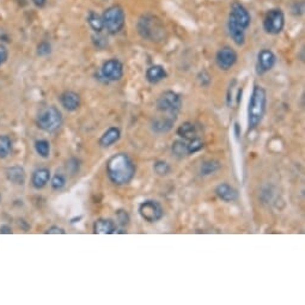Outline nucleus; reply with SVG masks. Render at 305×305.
Segmentation results:
<instances>
[{
    "mask_svg": "<svg viewBox=\"0 0 305 305\" xmlns=\"http://www.w3.org/2000/svg\"><path fill=\"white\" fill-rule=\"evenodd\" d=\"M105 170L109 181L118 187L129 184L137 173L134 162L126 153H116L109 158Z\"/></svg>",
    "mask_w": 305,
    "mask_h": 305,
    "instance_id": "nucleus-1",
    "label": "nucleus"
},
{
    "mask_svg": "<svg viewBox=\"0 0 305 305\" xmlns=\"http://www.w3.org/2000/svg\"><path fill=\"white\" fill-rule=\"evenodd\" d=\"M267 92L260 85H255L248 105V133L257 128L266 114Z\"/></svg>",
    "mask_w": 305,
    "mask_h": 305,
    "instance_id": "nucleus-2",
    "label": "nucleus"
},
{
    "mask_svg": "<svg viewBox=\"0 0 305 305\" xmlns=\"http://www.w3.org/2000/svg\"><path fill=\"white\" fill-rule=\"evenodd\" d=\"M138 31L143 39L158 42L165 36V28L159 18L152 15H145L138 22Z\"/></svg>",
    "mask_w": 305,
    "mask_h": 305,
    "instance_id": "nucleus-3",
    "label": "nucleus"
},
{
    "mask_svg": "<svg viewBox=\"0 0 305 305\" xmlns=\"http://www.w3.org/2000/svg\"><path fill=\"white\" fill-rule=\"evenodd\" d=\"M62 114L58 108L47 107L40 111L36 124L46 133H55L62 126Z\"/></svg>",
    "mask_w": 305,
    "mask_h": 305,
    "instance_id": "nucleus-4",
    "label": "nucleus"
},
{
    "mask_svg": "<svg viewBox=\"0 0 305 305\" xmlns=\"http://www.w3.org/2000/svg\"><path fill=\"white\" fill-rule=\"evenodd\" d=\"M157 109L164 115L176 118L182 109L181 96L178 92L171 91V90L162 92L157 100Z\"/></svg>",
    "mask_w": 305,
    "mask_h": 305,
    "instance_id": "nucleus-5",
    "label": "nucleus"
},
{
    "mask_svg": "<svg viewBox=\"0 0 305 305\" xmlns=\"http://www.w3.org/2000/svg\"><path fill=\"white\" fill-rule=\"evenodd\" d=\"M104 29L108 30L109 34H118L125 25V12L118 5L110 6L105 10L102 16Z\"/></svg>",
    "mask_w": 305,
    "mask_h": 305,
    "instance_id": "nucleus-6",
    "label": "nucleus"
},
{
    "mask_svg": "<svg viewBox=\"0 0 305 305\" xmlns=\"http://www.w3.org/2000/svg\"><path fill=\"white\" fill-rule=\"evenodd\" d=\"M139 214L145 222L157 223L164 216V209L156 200H145L139 205Z\"/></svg>",
    "mask_w": 305,
    "mask_h": 305,
    "instance_id": "nucleus-7",
    "label": "nucleus"
},
{
    "mask_svg": "<svg viewBox=\"0 0 305 305\" xmlns=\"http://www.w3.org/2000/svg\"><path fill=\"white\" fill-rule=\"evenodd\" d=\"M285 25V16L281 10H271L263 21V28L268 34L277 35L282 31Z\"/></svg>",
    "mask_w": 305,
    "mask_h": 305,
    "instance_id": "nucleus-8",
    "label": "nucleus"
},
{
    "mask_svg": "<svg viewBox=\"0 0 305 305\" xmlns=\"http://www.w3.org/2000/svg\"><path fill=\"white\" fill-rule=\"evenodd\" d=\"M102 76L109 81H118L124 76V65L118 59H110L101 69Z\"/></svg>",
    "mask_w": 305,
    "mask_h": 305,
    "instance_id": "nucleus-9",
    "label": "nucleus"
},
{
    "mask_svg": "<svg viewBox=\"0 0 305 305\" xmlns=\"http://www.w3.org/2000/svg\"><path fill=\"white\" fill-rule=\"evenodd\" d=\"M237 61V53L231 47H223L218 51L216 62L220 70H230Z\"/></svg>",
    "mask_w": 305,
    "mask_h": 305,
    "instance_id": "nucleus-10",
    "label": "nucleus"
},
{
    "mask_svg": "<svg viewBox=\"0 0 305 305\" xmlns=\"http://www.w3.org/2000/svg\"><path fill=\"white\" fill-rule=\"evenodd\" d=\"M230 18L235 21L238 25H241L243 29H247L250 24V16L243 5L239 2H233L232 9H231Z\"/></svg>",
    "mask_w": 305,
    "mask_h": 305,
    "instance_id": "nucleus-11",
    "label": "nucleus"
},
{
    "mask_svg": "<svg viewBox=\"0 0 305 305\" xmlns=\"http://www.w3.org/2000/svg\"><path fill=\"white\" fill-rule=\"evenodd\" d=\"M176 118L173 116H163V118H156L151 121V127L152 132L157 133V134H165V133L170 132L173 129L174 124H175Z\"/></svg>",
    "mask_w": 305,
    "mask_h": 305,
    "instance_id": "nucleus-12",
    "label": "nucleus"
},
{
    "mask_svg": "<svg viewBox=\"0 0 305 305\" xmlns=\"http://www.w3.org/2000/svg\"><path fill=\"white\" fill-rule=\"evenodd\" d=\"M257 59V71L261 75L271 71L273 69L274 64H276V55H274L273 51L269 50L261 51L258 53Z\"/></svg>",
    "mask_w": 305,
    "mask_h": 305,
    "instance_id": "nucleus-13",
    "label": "nucleus"
},
{
    "mask_svg": "<svg viewBox=\"0 0 305 305\" xmlns=\"http://www.w3.org/2000/svg\"><path fill=\"white\" fill-rule=\"evenodd\" d=\"M60 103L67 111H76L81 104L80 96L75 91H65L60 95Z\"/></svg>",
    "mask_w": 305,
    "mask_h": 305,
    "instance_id": "nucleus-14",
    "label": "nucleus"
},
{
    "mask_svg": "<svg viewBox=\"0 0 305 305\" xmlns=\"http://www.w3.org/2000/svg\"><path fill=\"white\" fill-rule=\"evenodd\" d=\"M118 230V225L113 219L100 218L94 223V233L96 235H113Z\"/></svg>",
    "mask_w": 305,
    "mask_h": 305,
    "instance_id": "nucleus-15",
    "label": "nucleus"
},
{
    "mask_svg": "<svg viewBox=\"0 0 305 305\" xmlns=\"http://www.w3.org/2000/svg\"><path fill=\"white\" fill-rule=\"evenodd\" d=\"M216 195L225 203H232L238 199V192L236 188L228 183H220L216 188Z\"/></svg>",
    "mask_w": 305,
    "mask_h": 305,
    "instance_id": "nucleus-16",
    "label": "nucleus"
},
{
    "mask_svg": "<svg viewBox=\"0 0 305 305\" xmlns=\"http://www.w3.org/2000/svg\"><path fill=\"white\" fill-rule=\"evenodd\" d=\"M51 178V171L47 168H40L32 173L31 184L35 189H42L47 186Z\"/></svg>",
    "mask_w": 305,
    "mask_h": 305,
    "instance_id": "nucleus-17",
    "label": "nucleus"
},
{
    "mask_svg": "<svg viewBox=\"0 0 305 305\" xmlns=\"http://www.w3.org/2000/svg\"><path fill=\"white\" fill-rule=\"evenodd\" d=\"M168 77L167 71L160 65H153V66L149 67L146 71L145 78L150 84H158L159 81L164 80Z\"/></svg>",
    "mask_w": 305,
    "mask_h": 305,
    "instance_id": "nucleus-18",
    "label": "nucleus"
},
{
    "mask_svg": "<svg viewBox=\"0 0 305 305\" xmlns=\"http://www.w3.org/2000/svg\"><path fill=\"white\" fill-rule=\"evenodd\" d=\"M228 29H229V34L230 36L232 37V40L235 41L236 45L238 46H243L244 42H246V29L242 28L241 25L236 23L235 21H232L230 18L228 22Z\"/></svg>",
    "mask_w": 305,
    "mask_h": 305,
    "instance_id": "nucleus-19",
    "label": "nucleus"
},
{
    "mask_svg": "<svg viewBox=\"0 0 305 305\" xmlns=\"http://www.w3.org/2000/svg\"><path fill=\"white\" fill-rule=\"evenodd\" d=\"M120 137H121V132L118 127H110L107 132H104L102 134V137L100 138L99 144L101 148H110L111 145L119 141Z\"/></svg>",
    "mask_w": 305,
    "mask_h": 305,
    "instance_id": "nucleus-20",
    "label": "nucleus"
},
{
    "mask_svg": "<svg viewBox=\"0 0 305 305\" xmlns=\"http://www.w3.org/2000/svg\"><path fill=\"white\" fill-rule=\"evenodd\" d=\"M6 178L11 183L16 184V186H23L25 183V171L23 168L17 167H10L6 169Z\"/></svg>",
    "mask_w": 305,
    "mask_h": 305,
    "instance_id": "nucleus-21",
    "label": "nucleus"
},
{
    "mask_svg": "<svg viewBox=\"0 0 305 305\" xmlns=\"http://www.w3.org/2000/svg\"><path fill=\"white\" fill-rule=\"evenodd\" d=\"M176 134H178V137L183 138V140H188V141L192 140V139L198 137L197 126H195L193 122H189V121L184 122V124H182L181 126L178 128Z\"/></svg>",
    "mask_w": 305,
    "mask_h": 305,
    "instance_id": "nucleus-22",
    "label": "nucleus"
},
{
    "mask_svg": "<svg viewBox=\"0 0 305 305\" xmlns=\"http://www.w3.org/2000/svg\"><path fill=\"white\" fill-rule=\"evenodd\" d=\"M171 152L176 158H184L186 156H189L188 154V148H187V143L184 140H181V139H178L173 143L171 145Z\"/></svg>",
    "mask_w": 305,
    "mask_h": 305,
    "instance_id": "nucleus-23",
    "label": "nucleus"
},
{
    "mask_svg": "<svg viewBox=\"0 0 305 305\" xmlns=\"http://www.w3.org/2000/svg\"><path fill=\"white\" fill-rule=\"evenodd\" d=\"M220 168H222V165H220V163L217 162V160L213 159L205 160V162L201 163L200 165V174L203 176L212 175V174H214L216 171L219 170Z\"/></svg>",
    "mask_w": 305,
    "mask_h": 305,
    "instance_id": "nucleus-24",
    "label": "nucleus"
},
{
    "mask_svg": "<svg viewBox=\"0 0 305 305\" xmlns=\"http://www.w3.org/2000/svg\"><path fill=\"white\" fill-rule=\"evenodd\" d=\"M12 151V141L7 135H0V158H6Z\"/></svg>",
    "mask_w": 305,
    "mask_h": 305,
    "instance_id": "nucleus-25",
    "label": "nucleus"
},
{
    "mask_svg": "<svg viewBox=\"0 0 305 305\" xmlns=\"http://www.w3.org/2000/svg\"><path fill=\"white\" fill-rule=\"evenodd\" d=\"M88 22L91 26V29L94 30L95 32H101L103 29H104V24H103V20L100 15L95 12H90Z\"/></svg>",
    "mask_w": 305,
    "mask_h": 305,
    "instance_id": "nucleus-26",
    "label": "nucleus"
},
{
    "mask_svg": "<svg viewBox=\"0 0 305 305\" xmlns=\"http://www.w3.org/2000/svg\"><path fill=\"white\" fill-rule=\"evenodd\" d=\"M35 150H36L37 154L42 158H48L51 152V145L47 140L45 139H41L35 143Z\"/></svg>",
    "mask_w": 305,
    "mask_h": 305,
    "instance_id": "nucleus-27",
    "label": "nucleus"
},
{
    "mask_svg": "<svg viewBox=\"0 0 305 305\" xmlns=\"http://www.w3.org/2000/svg\"><path fill=\"white\" fill-rule=\"evenodd\" d=\"M187 148H188V154H194L200 151V150L203 149V141L197 137L192 139V140H189V143L187 144Z\"/></svg>",
    "mask_w": 305,
    "mask_h": 305,
    "instance_id": "nucleus-28",
    "label": "nucleus"
},
{
    "mask_svg": "<svg viewBox=\"0 0 305 305\" xmlns=\"http://www.w3.org/2000/svg\"><path fill=\"white\" fill-rule=\"evenodd\" d=\"M153 169L154 171H156L157 175L159 176H167L171 170L170 165H169L167 162H164V160H157V162L154 163Z\"/></svg>",
    "mask_w": 305,
    "mask_h": 305,
    "instance_id": "nucleus-29",
    "label": "nucleus"
},
{
    "mask_svg": "<svg viewBox=\"0 0 305 305\" xmlns=\"http://www.w3.org/2000/svg\"><path fill=\"white\" fill-rule=\"evenodd\" d=\"M51 188H53L54 190H60L62 189V188L65 187V184H66V178H65L62 174H56V175H54V178H51Z\"/></svg>",
    "mask_w": 305,
    "mask_h": 305,
    "instance_id": "nucleus-30",
    "label": "nucleus"
},
{
    "mask_svg": "<svg viewBox=\"0 0 305 305\" xmlns=\"http://www.w3.org/2000/svg\"><path fill=\"white\" fill-rule=\"evenodd\" d=\"M116 218H118L119 224L122 225V227L127 225L130 220L129 214H128L126 211H118L116 212Z\"/></svg>",
    "mask_w": 305,
    "mask_h": 305,
    "instance_id": "nucleus-31",
    "label": "nucleus"
},
{
    "mask_svg": "<svg viewBox=\"0 0 305 305\" xmlns=\"http://www.w3.org/2000/svg\"><path fill=\"white\" fill-rule=\"evenodd\" d=\"M51 53V45L48 42H46V41H43V42H41L39 45V47H37V54L41 56H45V55H48V54Z\"/></svg>",
    "mask_w": 305,
    "mask_h": 305,
    "instance_id": "nucleus-32",
    "label": "nucleus"
},
{
    "mask_svg": "<svg viewBox=\"0 0 305 305\" xmlns=\"http://www.w3.org/2000/svg\"><path fill=\"white\" fill-rule=\"evenodd\" d=\"M200 76H203V78L199 77V80H200V84L203 86H208L211 84V76L206 72V71H203L200 72Z\"/></svg>",
    "mask_w": 305,
    "mask_h": 305,
    "instance_id": "nucleus-33",
    "label": "nucleus"
},
{
    "mask_svg": "<svg viewBox=\"0 0 305 305\" xmlns=\"http://www.w3.org/2000/svg\"><path fill=\"white\" fill-rule=\"evenodd\" d=\"M46 233H50V235H51V233H54V235H59V233L60 235H64V233H66V231H65L62 228L54 225V227H51L48 229V230L46 231Z\"/></svg>",
    "mask_w": 305,
    "mask_h": 305,
    "instance_id": "nucleus-34",
    "label": "nucleus"
},
{
    "mask_svg": "<svg viewBox=\"0 0 305 305\" xmlns=\"http://www.w3.org/2000/svg\"><path fill=\"white\" fill-rule=\"evenodd\" d=\"M7 59V51L4 46H0V65L4 64Z\"/></svg>",
    "mask_w": 305,
    "mask_h": 305,
    "instance_id": "nucleus-35",
    "label": "nucleus"
},
{
    "mask_svg": "<svg viewBox=\"0 0 305 305\" xmlns=\"http://www.w3.org/2000/svg\"><path fill=\"white\" fill-rule=\"evenodd\" d=\"M0 233H12V230H11V228L7 227V225H2V227L0 228Z\"/></svg>",
    "mask_w": 305,
    "mask_h": 305,
    "instance_id": "nucleus-36",
    "label": "nucleus"
},
{
    "mask_svg": "<svg viewBox=\"0 0 305 305\" xmlns=\"http://www.w3.org/2000/svg\"><path fill=\"white\" fill-rule=\"evenodd\" d=\"M32 1H34V4L39 7H42L43 5L46 4V0H32Z\"/></svg>",
    "mask_w": 305,
    "mask_h": 305,
    "instance_id": "nucleus-37",
    "label": "nucleus"
},
{
    "mask_svg": "<svg viewBox=\"0 0 305 305\" xmlns=\"http://www.w3.org/2000/svg\"><path fill=\"white\" fill-rule=\"evenodd\" d=\"M235 134L237 139H238L239 135H241V132H239V125L237 124V122L235 124Z\"/></svg>",
    "mask_w": 305,
    "mask_h": 305,
    "instance_id": "nucleus-38",
    "label": "nucleus"
}]
</instances>
